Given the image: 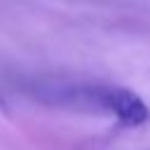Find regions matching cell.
I'll list each match as a JSON object with an SVG mask.
<instances>
[{
  "instance_id": "6da1fadb",
  "label": "cell",
  "mask_w": 150,
  "mask_h": 150,
  "mask_svg": "<svg viewBox=\"0 0 150 150\" xmlns=\"http://www.w3.org/2000/svg\"><path fill=\"white\" fill-rule=\"evenodd\" d=\"M61 101L75 103L87 110L108 112L115 117V122L124 129H136L150 122V108L148 103L131 89L117 87V84H84L73 87L59 94Z\"/></svg>"
}]
</instances>
